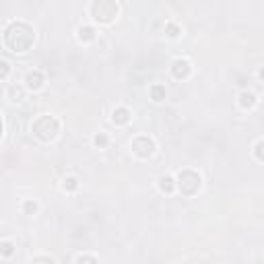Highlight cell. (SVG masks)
I'll return each mask as SVG.
<instances>
[{
	"label": "cell",
	"instance_id": "19",
	"mask_svg": "<svg viewBox=\"0 0 264 264\" xmlns=\"http://www.w3.org/2000/svg\"><path fill=\"white\" fill-rule=\"evenodd\" d=\"M23 213L25 215H35L37 213V202L35 200H25L23 202Z\"/></svg>",
	"mask_w": 264,
	"mask_h": 264
},
{
	"label": "cell",
	"instance_id": "7",
	"mask_svg": "<svg viewBox=\"0 0 264 264\" xmlns=\"http://www.w3.org/2000/svg\"><path fill=\"white\" fill-rule=\"evenodd\" d=\"M44 85H46V76L42 71H29L25 74V87L29 91H40Z\"/></svg>",
	"mask_w": 264,
	"mask_h": 264
},
{
	"label": "cell",
	"instance_id": "22",
	"mask_svg": "<svg viewBox=\"0 0 264 264\" xmlns=\"http://www.w3.org/2000/svg\"><path fill=\"white\" fill-rule=\"evenodd\" d=\"M29 264H56V260L52 256H35Z\"/></svg>",
	"mask_w": 264,
	"mask_h": 264
},
{
	"label": "cell",
	"instance_id": "2",
	"mask_svg": "<svg viewBox=\"0 0 264 264\" xmlns=\"http://www.w3.org/2000/svg\"><path fill=\"white\" fill-rule=\"evenodd\" d=\"M31 132L37 141H42V143H50L54 141L58 134H60V122H58L54 116L50 114H44L40 116L33 124H31Z\"/></svg>",
	"mask_w": 264,
	"mask_h": 264
},
{
	"label": "cell",
	"instance_id": "20",
	"mask_svg": "<svg viewBox=\"0 0 264 264\" xmlns=\"http://www.w3.org/2000/svg\"><path fill=\"white\" fill-rule=\"evenodd\" d=\"M8 72H11V64H8V60H0V79L6 81Z\"/></svg>",
	"mask_w": 264,
	"mask_h": 264
},
{
	"label": "cell",
	"instance_id": "4",
	"mask_svg": "<svg viewBox=\"0 0 264 264\" xmlns=\"http://www.w3.org/2000/svg\"><path fill=\"white\" fill-rule=\"evenodd\" d=\"M175 184H178V190L184 196H194V194L200 190L202 178H200V173L194 169H182L178 173V178H175Z\"/></svg>",
	"mask_w": 264,
	"mask_h": 264
},
{
	"label": "cell",
	"instance_id": "15",
	"mask_svg": "<svg viewBox=\"0 0 264 264\" xmlns=\"http://www.w3.org/2000/svg\"><path fill=\"white\" fill-rule=\"evenodd\" d=\"M93 144L97 146V149H105V146L110 144V136H107L105 132H97L93 136Z\"/></svg>",
	"mask_w": 264,
	"mask_h": 264
},
{
	"label": "cell",
	"instance_id": "1",
	"mask_svg": "<svg viewBox=\"0 0 264 264\" xmlns=\"http://www.w3.org/2000/svg\"><path fill=\"white\" fill-rule=\"evenodd\" d=\"M4 46L15 54H23L31 50L35 44V29L25 21H11L4 27Z\"/></svg>",
	"mask_w": 264,
	"mask_h": 264
},
{
	"label": "cell",
	"instance_id": "21",
	"mask_svg": "<svg viewBox=\"0 0 264 264\" xmlns=\"http://www.w3.org/2000/svg\"><path fill=\"white\" fill-rule=\"evenodd\" d=\"M76 264H99V262H97V258L91 256V254H81V256L76 258Z\"/></svg>",
	"mask_w": 264,
	"mask_h": 264
},
{
	"label": "cell",
	"instance_id": "11",
	"mask_svg": "<svg viewBox=\"0 0 264 264\" xmlns=\"http://www.w3.org/2000/svg\"><path fill=\"white\" fill-rule=\"evenodd\" d=\"M25 89H27V87L11 85V87L6 89V99H8V101H15V103L23 101V99H25Z\"/></svg>",
	"mask_w": 264,
	"mask_h": 264
},
{
	"label": "cell",
	"instance_id": "12",
	"mask_svg": "<svg viewBox=\"0 0 264 264\" xmlns=\"http://www.w3.org/2000/svg\"><path fill=\"white\" fill-rule=\"evenodd\" d=\"M157 186L163 194H171L175 188H178V184H175V180L171 178V175H161V178L157 180Z\"/></svg>",
	"mask_w": 264,
	"mask_h": 264
},
{
	"label": "cell",
	"instance_id": "13",
	"mask_svg": "<svg viewBox=\"0 0 264 264\" xmlns=\"http://www.w3.org/2000/svg\"><path fill=\"white\" fill-rule=\"evenodd\" d=\"M149 95H151V99H153L155 103H161V101L165 99V87H163L161 83L151 85V87H149Z\"/></svg>",
	"mask_w": 264,
	"mask_h": 264
},
{
	"label": "cell",
	"instance_id": "18",
	"mask_svg": "<svg viewBox=\"0 0 264 264\" xmlns=\"http://www.w3.org/2000/svg\"><path fill=\"white\" fill-rule=\"evenodd\" d=\"M254 157L264 163V139H260L256 144H254Z\"/></svg>",
	"mask_w": 264,
	"mask_h": 264
},
{
	"label": "cell",
	"instance_id": "10",
	"mask_svg": "<svg viewBox=\"0 0 264 264\" xmlns=\"http://www.w3.org/2000/svg\"><path fill=\"white\" fill-rule=\"evenodd\" d=\"M95 27L91 25H81L79 29H76V40H79L81 44H91L95 40Z\"/></svg>",
	"mask_w": 264,
	"mask_h": 264
},
{
	"label": "cell",
	"instance_id": "3",
	"mask_svg": "<svg viewBox=\"0 0 264 264\" xmlns=\"http://www.w3.org/2000/svg\"><path fill=\"white\" fill-rule=\"evenodd\" d=\"M89 13L95 19L97 23H112L120 13L118 2L114 0H95V2L89 6Z\"/></svg>",
	"mask_w": 264,
	"mask_h": 264
},
{
	"label": "cell",
	"instance_id": "8",
	"mask_svg": "<svg viewBox=\"0 0 264 264\" xmlns=\"http://www.w3.org/2000/svg\"><path fill=\"white\" fill-rule=\"evenodd\" d=\"M132 120V114L128 107H124V105H118V107H114V112H112V122L116 126H126Z\"/></svg>",
	"mask_w": 264,
	"mask_h": 264
},
{
	"label": "cell",
	"instance_id": "14",
	"mask_svg": "<svg viewBox=\"0 0 264 264\" xmlns=\"http://www.w3.org/2000/svg\"><path fill=\"white\" fill-rule=\"evenodd\" d=\"M165 35L171 37V40H175V37H180V35H182V27H180L178 23H173V21L165 23Z\"/></svg>",
	"mask_w": 264,
	"mask_h": 264
},
{
	"label": "cell",
	"instance_id": "17",
	"mask_svg": "<svg viewBox=\"0 0 264 264\" xmlns=\"http://www.w3.org/2000/svg\"><path fill=\"white\" fill-rule=\"evenodd\" d=\"M0 252H2V256L8 258V256H13V252H15V246H13V241H8L4 240L2 243H0Z\"/></svg>",
	"mask_w": 264,
	"mask_h": 264
},
{
	"label": "cell",
	"instance_id": "5",
	"mask_svg": "<svg viewBox=\"0 0 264 264\" xmlns=\"http://www.w3.org/2000/svg\"><path fill=\"white\" fill-rule=\"evenodd\" d=\"M130 149L139 159H149V157H153L157 144H155V141L151 139L149 134H139V136H134V139L130 141Z\"/></svg>",
	"mask_w": 264,
	"mask_h": 264
},
{
	"label": "cell",
	"instance_id": "23",
	"mask_svg": "<svg viewBox=\"0 0 264 264\" xmlns=\"http://www.w3.org/2000/svg\"><path fill=\"white\" fill-rule=\"evenodd\" d=\"M258 76H260V81H264V66H262L260 71H258Z\"/></svg>",
	"mask_w": 264,
	"mask_h": 264
},
{
	"label": "cell",
	"instance_id": "6",
	"mask_svg": "<svg viewBox=\"0 0 264 264\" xmlns=\"http://www.w3.org/2000/svg\"><path fill=\"white\" fill-rule=\"evenodd\" d=\"M169 71H171V76L175 81H186L192 72V64L186 60V58H175L169 66Z\"/></svg>",
	"mask_w": 264,
	"mask_h": 264
},
{
	"label": "cell",
	"instance_id": "9",
	"mask_svg": "<svg viewBox=\"0 0 264 264\" xmlns=\"http://www.w3.org/2000/svg\"><path fill=\"white\" fill-rule=\"evenodd\" d=\"M238 103H240V107H241V110H252V107L258 103V97L254 95L252 91L243 89V91L238 95Z\"/></svg>",
	"mask_w": 264,
	"mask_h": 264
},
{
	"label": "cell",
	"instance_id": "16",
	"mask_svg": "<svg viewBox=\"0 0 264 264\" xmlns=\"http://www.w3.org/2000/svg\"><path fill=\"white\" fill-rule=\"evenodd\" d=\"M62 188L66 192H74L76 188H79V180H76L74 175H66V178L62 180Z\"/></svg>",
	"mask_w": 264,
	"mask_h": 264
}]
</instances>
